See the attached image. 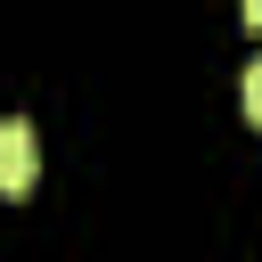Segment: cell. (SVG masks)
Instances as JSON below:
<instances>
[{"label":"cell","mask_w":262,"mask_h":262,"mask_svg":"<svg viewBox=\"0 0 262 262\" xmlns=\"http://www.w3.org/2000/svg\"><path fill=\"white\" fill-rule=\"evenodd\" d=\"M237 16H246V25H262V0H237Z\"/></svg>","instance_id":"3"},{"label":"cell","mask_w":262,"mask_h":262,"mask_svg":"<svg viewBox=\"0 0 262 262\" xmlns=\"http://www.w3.org/2000/svg\"><path fill=\"white\" fill-rule=\"evenodd\" d=\"M237 98H246V123H254V131H262V57H254V66H246V82H237Z\"/></svg>","instance_id":"2"},{"label":"cell","mask_w":262,"mask_h":262,"mask_svg":"<svg viewBox=\"0 0 262 262\" xmlns=\"http://www.w3.org/2000/svg\"><path fill=\"white\" fill-rule=\"evenodd\" d=\"M41 172V147H33V123L25 115H0V196H25Z\"/></svg>","instance_id":"1"}]
</instances>
